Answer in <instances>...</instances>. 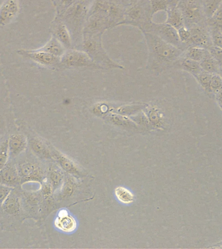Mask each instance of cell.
I'll return each instance as SVG.
<instances>
[{
	"label": "cell",
	"mask_w": 222,
	"mask_h": 249,
	"mask_svg": "<svg viewBox=\"0 0 222 249\" xmlns=\"http://www.w3.org/2000/svg\"><path fill=\"white\" fill-rule=\"evenodd\" d=\"M200 64L203 71L207 73L219 74L222 68L219 63L210 55V54L201 61Z\"/></svg>",
	"instance_id": "cell-22"
},
{
	"label": "cell",
	"mask_w": 222,
	"mask_h": 249,
	"mask_svg": "<svg viewBox=\"0 0 222 249\" xmlns=\"http://www.w3.org/2000/svg\"><path fill=\"white\" fill-rule=\"evenodd\" d=\"M9 155L17 157L25 151L27 147L26 138L22 134H13L8 140Z\"/></svg>",
	"instance_id": "cell-12"
},
{
	"label": "cell",
	"mask_w": 222,
	"mask_h": 249,
	"mask_svg": "<svg viewBox=\"0 0 222 249\" xmlns=\"http://www.w3.org/2000/svg\"><path fill=\"white\" fill-rule=\"evenodd\" d=\"M188 29H190L191 36L190 40L187 43V48L189 46H196L208 50L213 45L209 27L207 23L196 25Z\"/></svg>",
	"instance_id": "cell-7"
},
{
	"label": "cell",
	"mask_w": 222,
	"mask_h": 249,
	"mask_svg": "<svg viewBox=\"0 0 222 249\" xmlns=\"http://www.w3.org/2000/svg\"><path fill=\"white\" fill-rule=\"evenodd\" d=\"M167 2H168V3H169V0H167Z\"/></svg>",
	"instance_id": "cell-36"
},
{
	"label": "cell",
	"mask_w": 222,
	"mask_h": 249,
	"mask_svg": "<svg viewBox=\"0 0 222 249\" xmlns=\"http://www.w3.org/2000/svg\"><path fill=\"white\" fill-rule=\"evenodd\" d=\"M220 75L222 76V68H221V70H220V73H219Z\"/></svg>",
	"instance_id": "cell-35"
},
{
	"label": "cell",
	"mask_w": 222,
	"mask_h": 249,
	"mask_svg": "<svg viewBox=\"0 0 222 249\" xmlns=\"http://www.w3.org/2000/svg\"><path fill=\"white\" fill-rule=\"evenodd\" d=\"M178 7L182 11L185 25L188 28L206 24V19L203 12L200 0H184Z\"/></svg>",
	"instance_id": "cell-5"
},
{
	"label": "cell",
	"mask_w": 222,
	"mask_h": 249,
	"mask_svg": "<svg viewBox=\"0 0 222 249\" xmlns=\"http://www.w3.org/2000/svg\"><path fill=\"white\" fill-rule=\"evenodd\" d=\"M142 31H147V32L153 33L166 42H168L183 51L186 49L184 45L179 40L177 29L166 22L157 23L150 21L142 29Z\"/></svg>",
	"instance_id": "cell-6"
},
{
	"label": "cell",
	"mask_w": 222,
	"mask_h": 249,
	"mask_svg": "<svg viewBox=\"0 0 222 249\" xmlns=\"http://www.w3.org/2000/svg\"><path fill=\"white\" fill-rule=\"evenodd\" d=\"M211 34L212 44L214 46L219 47L222 49V31L216 27H210Z\"/></svg>",
	"instance_id": "cell-29"
},
{
	"label": "cell",
	"mask_w": 222,
	"mask_h": 249,
	"mask_svg": "<svg viewBox=\"0 0 222 249\" xmlns=\"http://www.w3.org/2000/svg\"><path fill=\"white\" fill-rule=\"evenodd\" d=\"M117 198L122 203L130 204L133 202V195L130 190L124 187H118L115 190Z\"/></svg>",
	"instance_id": "cell-23"
},
{
	"label": "cell",
	"mask_w": 222,
	"mask_h": 249,
	"mask_svg": "<svg viewBox=\"0 0 222 249\" xmlns=\"http://www.w3.org/2000/svg\"><path fill=\"white\" fill-rule=\"evenodd\" d=\"M151 7V17L160 11H166L169 7L167 0H149Z\"/></svg>",
	"instance_id": "cell-27"
},
{
	"label": "cell",
	"mask_w": 222,
	"mask_h": 249,
	"mask_svg": "<svg viewBox=\"0 0 222 249\" xmlns=\"http://www.w3.org/2000/svg\"><path fill=\"white\" fill-rule=\"evenodd\" d=\"M55 225L58 229L65 231V232H71L76 228L75 219L68 215L66 212H65V213H62V212H60L59 216L56 218V221H55Z\"/></svg>",
	"instance_id": "cell-17"
},
{
	"label": "cell",
	"mask_w": 222,
	"mask_h": 249,
	"mask_svg": "<svg viewBox=\"0 0 222 249\" xmlns=\"http://www.w3.org/2000/svg\"><path fill=\"white\" fill-rule=\"evenodd\" d=\"M79 0H60V5L62 9V13H64L68 8L71 7L72 5L76 3Z\"/></svg>",
	"instance_id": "cell-33"
},
{
	"label": "cell",
	"mask_w": 222,
	"mask_h": 249,
	"mask_svg": "<svg viewBox=\"0 0 222 249\" xmlns=\"http://www.w3.org/2000/svg\"><path fill=\"white\" fill-rule=\"evenodd\" d=\"M91 8L85 0H79L68 8L62 15V21L67 26L71 35L72 42L81 44L84 25L87 21Z\"/></svg>",
	"instance_id": "cell-2"
},
{
	"label": "cell",
	"mask_w": 222,
	"mask_h": 249,
	"mask_svg": "<svg viewBox=\"0 0 222 249\" xmlns=\"http://www.w3.org/2000/svg\"><path fill=\"white\" fill-rule=\"evenodd\" d=\"M21 55L32 60L40 65L48 68L60 67V58L53 55L49 53L38 50L33 51H20Z\"/></svg>",
	"instance_id": "cell-9"
},
{
	"label": "cell",
	"mask_w": 222,
	"mask_h": 249,
	"mask_svg": "<svg viewBox=\"0 0 222 249\" xmlns=\"http://www.w3.org/2000/svg\"><path fill=\"white\" fill-rule=\"evenodd\" d=\"M214 97H215L218 106L220 107V108H221L222 110V89L214 95Z\"/></svg>",
	"instance_id": "cell-34"
},
{
	"label": "cell",
	"mask_w": 222,
	"mask_h": 249,
	"mask_svg": "<svg viewBox=\"0 0 222 249\" xmlns=\"http://www.w3.org/2000/svg\"><path fill=\"white\" fill-rule=\"evenodd\" d=\"M103 35H84L80 47L81 50L87 53L92 59L99 64L103 69L114 68V69H124V66L113 61L102 44Z\"/></svg>",
	"instance_id": "cell-3"
},
{
	"label": "cell",
	"mask_w": 222,
	"mask_h": 249,
	"mask_svg": "<svg viewBox=\"0 0 222 249\" xmlns=\"http://www.w3.org/2000/svg\"><path fill=\"white\" fill-rule=\"evenodd\" d=\"M52 27L53 36L56 37L66 50L73 48L71 35L64 21L59 19Z\"/></svg>",
	"instance_id": "cell-11"
},
{
	"label": "cell",
	"mask_w": 222,
	"mask_h": 249,
	"mask_svg": "<svg viewBox=\"0 0 222 249\" xmlns=\"http://www.w3.org/2000/svg\"><path fill=\"white\" fill-rule=\"evenodd\" d=\"M209 54V52L205 48L196 46H189L185 49L182 56L195 60V61L200 62Z\"/></svg>",
	"instance_id": "cell-19"
},
{
	"label": "cell",
	"mask_w": 222,
	"mask_h": 249,
	"mask_svg": "<svg viewBox=\"0 0 222 249\" xmlns=\"http://www.w3.org/2000/svg\"><path fill=\"white\" fill-rule=\"evenodd\" d=\"M18 171L19 178L25 181L33 180L38 175L36 167L32 163H23L19 165Z\"/></svg>",
	"instance_id": "cell-20"
},
{
	"label": "cell",
	"mask_w": 222,
	"mask_h": 249,
	"mask_svg": "<svg viewBox=\"0 0 222 249\" xmlns=\"http://www.w3.org/2000/svg\"><path fill=\"white\" fill-rule=\"evenodd\" d=\"M221 248H222V247H221Z\"/></svg>",
	"instance_id": "cell-37"
},
{
	"label": "cell",
	"mask_w": 222,
	"mask_h": 249,
	"mask_svg": "<svg viewBox=\"0 0 222 249\" xmlns=\"http://www.w3.org/2000/svg\"><path fill=\"white\" fill-rule=\"evenodd\" d=\"M11 192V188L8 187H0V204L3 203Z\"/></svg>",
	"instance_id": "cell-32"
},
{
	"label": "cell",
	"mask_w": 222,
	"mask_h": 249,
	"mask_svg": "<svg viewBox=\"0 0 222 249\" xmlns=\"http://www.w3.org/2000/svg\"><path fill=\"white\" fill-rule=\"evenodd\" d=\"M150 21H151V19L146 17L144 8L136 4L124 12V19L122 25H132L142 31Z\"/></svg>",
	"instance_id": "cell-8"
},
{
	"label": "cell",
	"mask_w": 222,
	"mask_h": 249,
	"mask_svg": "<svg viewBox=\"0 0 222 249\" xmlns=\"http://www.w3.org/2000/svg\"><path fill=\"white\" fill-rule=\"evenodd\" d=\"M60 67L65 69H103L99 64L92 59L87 53L83 50L74 48L66 50L63 55L60 57Z\"/></svg>",
	"instance_id": "cell-4"
},
{
	"label": "cell",
	"mask_w": 222,
	"mask_h": 249,
	"mask_svg": "<svg viewBox=\"0 0 222 249\" xmlns=\"http://www.w3.org/2000/svg\"><path fill=\"white\" fill-rule=\"evenodd\" d=\"M148 51L147 68L161 71L173 66L184 51L166 42L153 33L142 31Z\"/></svg>",
	"instance_id": "cell-1"
},
{
	"label": "cell",
	"mask_w": 222,
	"mask_h": 249,
	"mask_svg": "<svg viewBox=\"0 0 222 249\" xmlns=\"http://www.w3.org/2000/svg\"><path fill=\"white\" fill-rule=\"evenodd\" d=\"M222 89V77L220 74L212 73L209 84L208 95H214Z\"/></svg>",
	"instance_id": "cell-24"
},
{
	"label": "cell",
	"mask_w": 222,
	"mask_h": 249,
	"mask_svg": "<svg viewBox=\"0 0 222 249\" xmlns=\"http://www.w3.org/2000/svg\"><path fill=\"white\" fill-rule=\"evenodd\" d=\"M9 155L8 140H5L0 145V171L7 164L8 158H9Z\"/></svg>",
	"instance_id": "cell-28"
},
{
	"label": "cell",
	"mask_w": 222,
	"mask_h": 249,
	"mask_svg": "<svg viewBox=\"0 0 222 249\" xmlns=\"http://www.w3.org/2000/svg\"><path fill=\"white\" fill-rule=\"evenodd\" d=\"M19 177L18 168L11 163L6 164L0 171V178L3 184L7 186H13L17 184Z\"/></svg>",
	"instance_id": "cell-15"
},
{
	"label": "cell",
	"mask_w": 222,
	"mask_h": 249,
	"mask_svg": "<svg viewBox=\"0 0 222 249\" xmlns=\"http://www.w3.org/2000/svg\"><path fill=\"white\" fill-rule=\"evenodd\" d=\"M18 0H5L0 6V26L9 25L18 13Z\"/></svg>",
	"instance_id": "cell-10"
},
{
	"label": "cell",
	"mask_w": 222,
	"mask_h": 249,
	"mask_svg": "<svg viewBox=\"0 0 222 249\" xmlns=\"http://www.w3.org/2000/svg\"><path fill=\"white\" fill-rule=\"evenodd\" d=\"M177 32H178L179 40H180L181 42L184 45L185 48H186L187 43H188L189 40H190L191 36L190 29L186 26H183L181 27V28L179 29L178 30H177Z\"/></svg>",
	"instance_id": "cell-30"
},
{
	"label": "cell",
	"mask_w": 222,
	"mask_h": 249,
	"mask_svg": "<svg viewBox=\"0 0 222 249\" xmlns=\"http://www.w3.org/2000/svg\"><path fill=\"white\" fill-rule=\"evenodd\" d=\"M173 66L179 68V69L182 70L183 71L191 74L194 77L203 71L200 62L191 60L190 58L185 57L183 56H181L175 62Z\"/></svg>",
	"instance_id": "cell-13"
},
{
	"label": "cell",
	"mask_w": 222,
	"mask_h": 249,
	"mask_svg": "<svg viewBox=\"0 0 222 249\" xmlns=\"http://www.w3.org/2000/svg\"><path fill=\"white\" fill-rule=\"evenodd\" d=\"M206 19L211 18L222 3V0H200Z\"/></svg>",
	"instance_id": "cell-21"
},
{
	"label": "cell",
	"mask_w": 222,
	"mask_h": 249,
	"mask_svg": "<svg viewBox=\"0 0 222 249\" xmlns=\"http://www.w3.org/2000/svg\"><path fill=\"white\" fill-rule=\"evenodd\" d=\"M206 23L208 27H216L222 31V3L213 16L206 19Z\"/></svg>",
	"instance_id": "cell-25"
},
{
	"label": "cell",
	"mask_w": 222,
	"mask_h": 249,
	"mask_svg": "<svg viewBox=\"0 0 222 249\" xmlns=\"http://www.w3.org/2000/svg\"><path fill=\"white\" fill-rule=\"evenodd\" d=\"M38 50L49 53L53 55L60 58L66 52V49L56 37L52 35L48 42L42 48L38 49Z\"/></svg>",
	"instance_id": "cell-16"
},
{
	"label": "cell",
	"mask_w": 222,
	"mask_h": 249,
	"mask_svg": "<svg viewBox=\"0 0 222 249\" xmlns=\"http://www.w3.org/2000/svg\"><path fill=\"white\" fill-rule=\"evenodd\" d=\"M4 211L10 215H17L20 211V202L15 193H10L2 203Z\"/></svg>",
	"instance_id": "cell-18"
},
{
	"label": "cell",
	"mask_w": 222,
	"mask_h": 249,
	"mask_svg": "<svg viewBox=\"0 0 222 249\" xmlns=\"http://www.w3.org/2000/svg\"><path fill=\"white\" fill-rule=\"evenodd\" d=\"M212 73H207V72L203 71L201 72L198 75L195 76L194 78L200 84L201 87L204 89V90L205 91L208 95L209 93V84L210 79H211V76Z\"/></svg>",
	"instance_id": "cell-26"
},
{
	"label": "cell",
	"mask_w": 222,
	"mask_h": 249,
	"mask_svg": "<svg viewBox=\"0 0 222 249\" xmlns=\"http://www.w3.org/2000/svg\"><path fill=\"white\" fill-rule=\"evenodd\" d=\"M167 18L166 23L174 27L177 30L185 25V19L182 11L178 6H171L167 8Z\"/></svg>",
	"instance_id": "cell-14"
},
{
	"label": "cell",
	"mask_w": 222,
	"mask_h": 249,
	"mask_svg": "<svg viewBox=\"0 0 222 249\" xmlns=\"http://www.w3.org/2000/svg\"><path fill=\"white\" fill-rule=\"evenodd\" d=\"M208 50L210 55L219 63L220 66L222 68V49L212 45L211 47L208 49Z\"/></svg>",
	"instance_id": "cell-31"
}]
</instances>
